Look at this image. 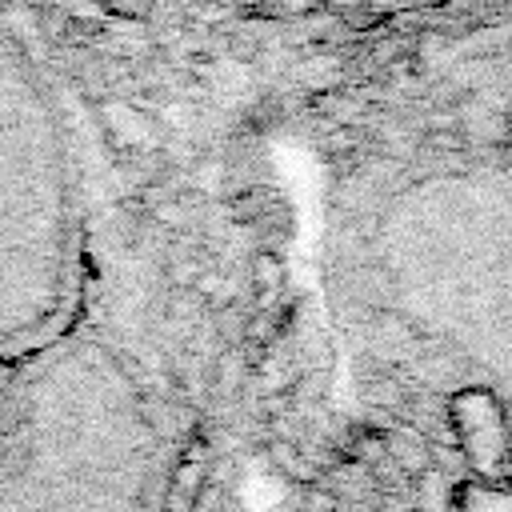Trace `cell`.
I'll return each instance as SVG.
<instances>
[{"instance_id": "8992f818", "label": "cell", "mask_w": 512, "mask_h": 512, "mask_svg": "<svg viewBox=\"0 0 512 512\" xmlns=\"http://www.w3.org/2000/svg\"><path fill=\"white\" fill-rule=\"evenodd\" d=\"M252 288L260 296V304H268L280 288H284V268H280V256L276 252H256L252 256Z\"/></svg>"}, {"instance_id": "9c48e42d", "label": "cell", "mask_w": 512, "mask_h": 512, "mask_svg": "<svg viewBox=\"0 0 512 512\" xmlns=\"http://www.w3.org/2000/svg\"><path fill=\"white\" fill-rule=\"evenodd\" d=\"M308 512H340V496L324 484H308Z\"/></svg>"}, {"instance_id": "3957f363", "label": "cell", "mask_w": 512, "mask_h": 512, "mask_svg": "<svg viewBox=\"0 0 512 512\" xmlns=\"http://www.w3.org/2000/svg\"><path fill=\"white\" fill-rule=\"evenodd\" d=\"M452 512H512V480L460 476L452 484Z\"/></svg>"}, {"instance_id": "52a82bcc", "label": "cell", "mask_w": 512, "mask_h": 512, "mask_svg": "<svg viewBox=\"0 0 512 512\" xmlns=\"http://www.w3.org/2000/svg\"><path fill=\"white\" fill-rule=\"evenodd\" d=\"M244 324H248V316H244L236 304H220V308H216V332H220L224 348H236V344L244 340Z\"/></svg>"}, {"instance_id": "30bf717a", "label": "cell", "mask_w": 512, "mask_h": 512, "mask_svg": "<svg viewBox=\"0 0 512 512\" xmlns=\"http://www.w3.org/2000/svg\"><path fill=\"white\" fill-rule=\"evenodd\" d=\"M412 512H420V508H412Z\"/></svg>"}, {"instance_id": "ba28073f", "label": "cell", "mask_w": 512, "mask_h": 512, "mask_svg": "<svg viewBox=\"0 0 512 512\" xmlns=\"http://www.w3.org/2000/svg\"><path fill=\"white\" fill-rule=\"evenodd\" d=\"M236 376H240V352H236V348H224V356L216 360L220 392H232V388H236Z\"/></svg>"}, {"instance_id": "6da1fadb", "label": "cell", "mask_w": 512, "mask_h": 512, "mask_svg": "<svg viewBox=\"0 0 512 512\" xmlns=\"http://www.w3.org/2000/svg\"><path fill=\"white\" fill-rule=\"evenodd\" d=\"M444 408L468 472L480 480H500L512 464V428L504 400L492 388L472 384V388H456L444 400Z\"/></svg>"}, {"instance_id": "277c9868", "label": "cell", "mask_w": 512, "mask_h": 512, "mask_svg": "<svg viewBox=\"0 0 512 512\" xmlns=\"http://www.w3.org/2000/svg\"><path fill=\"white\" fill-rule=\"evenodd\" d=\"M204 476H208L204 452H200V444H188V452L176 460V472H172V484L164 496V512H196Z\"/></svg>"}, {"instance_id": "5b68a950", "label": "cell", "mask_w": 512, "mask_h": 512, "mask_svg": "<svg viewBox=\"0 0 512 512\" xmlns=\"http://www.w3.org/2000/svg\"><path fill=\"white\" fill-rule=\"evenodd\" d=\"M268 456H272V464L288 476V480H300V484H316V464L308 460V452L304 448H296L292 440H272L268 444Z\"/></svg>"}, {"instance_id": "7a4b0ae2", "label": "cell", "mask_w": 512, "mask_h": 512, "mask_svg": "<svg viewBox=\"0 0 512 512\" xmlns=\"http://www.w3.org/2000/svg\"><path fill=\"white\" fill-rule=\"evenodd\" d=\"M384 448H388V460L396 464V472L408 476V480H420L424 472L436 468V448H432V440H428L420 428H412V424H392V428L384 432Z\"/></svg>"}]
</instances>
